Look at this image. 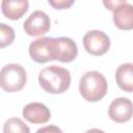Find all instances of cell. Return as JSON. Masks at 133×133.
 Wrapping results in <instances>:
<instances>
[{
	"mask_svg": "<svg viewBox=\"0 0 133 133\" xmlns=\"http://www.w3.org/2000/svg\"><path fill=\"white\" fill-rule=\"evenodd\" d=\"M38 82L41 87L49 94H62L71 85V74L64 68L49 65L39 72Z\"/></svg>",
	"mask_w": 133,
	"mask_h": 133,
	"instance_id": "cell-1",
	"label": "cell"
},
{
	"mask_svg": "<svg viewBox=\"0 0 133 133\" xmlns=\"http://www.w3.org/2000/svg\"><path fill=\"white\" fill-rule=\"evenodd\" d=\"M108 89L106 78L98 71H88L82 75L79 82V91L87 102L102 100Z\"/></svg>",
	"mask_w": 133,
	"mask_h": 133,
	"instance_id": "cell-2",
	"label": "cell"
},
{
	"mask_svg": "<svg viewBox=\"0 0 133 133\" xmlns=\"http://www.w3.org/2000/svg\"><path fill=\"white\" fill-rule=\"evenodd\" d=\"M27 82L25 69L18 63H8L1 69L0 85L7 92L20 91Z\"/></svg>",
	"mask_w": 133,
	"mask_h": 133,
	"instance_id": "cell-3",
	"label": "cell"
},
{
	"mask_svg": "<svg viewBox=\"0 0 133 133\" xmlns=\"http://www.w3.org/2000/svg\"><path fill=\"white\" fill-rule=\"evenodd\" d=\"M82 44L87 53L94 56H101L109 50L111 42L109 36L104 31L95 29L89 30L84 34Z\"/></svg>",
	"mask_w": 133,
	"mask_h": 133,
	"instance_id": "cell-4",
	"label": "cell"
},
{
	"mask_svg": "<svg viewBox=\"0 0 133 133\" xmlns=\"http://www.w3.org/2000/svg\"><path fill=\"white\" fill-rule=\"evenodd\" d=\"M51 20L43 10H35L25 20L23 24L24 31L30 36L44 35L50 30Z\"/></svg>",
	"mask_w": 133,
	"mask_h": 133,
	"instance_id": "cell-5",
	"label": "cell"
},
{
	"mask_svg": "<svg viewBox=\"0 0 133 133\" xmlns=\"http://www.w3.org/2000/svg\"><path fill=\"white\" fill-rule=\"evenodd\" d=\"M53 38L54 37H39L30 43L28 51L31 59L37 63L48 62L54 60L53 56Z\"/></svg>",
	"mask_w": 133,
	"mask_h": 133,
	"instance_id": "cell-6",
	"label": "cell"
},
{
	"mask_svg": "<svg viewBox=\"0 0 133 133\" xmlns=\"http://www.w3.org/2000/svg\"><path fill=\"white\" fill-rule=\"evenodd\" d=\"M78 55V47L76 43L65 36L53 38V56L54 60L61 62H71Z\"/></svg>",
	"mask_w": 133,
	"mask_h": 133,
	"instance_id": "cell-7",
	"label": "cell"
},
{
	"mask_svg": "<svg viewBox=\"0 0 133 133\" xmlns=\"http://www.w3.org/2000/svg\"><path fill=\"white\" fill-rule=\"evenodd\" d=\"M108 114L109 117L117 124L126 123L133 116V103L128 98H116L110 103Z\"/></svg>",
	"mask_w": 133,
	"mask_h": 133,
	"instance_id": "cell-8",
	"label": "cell"
},
{
	"mask_svg": "<svg viewBox=\"0 0 133 133\" xmlns=\"http://www.w3.org/2000/svg\"><path fill=\"white\" fill-rule=\"evenodd\" d=\"M23 117L31 124H45L51 117L50 109L43 103L32 102L24 106Z\"/></svg>",
	"mask_w": 133,
	"mask_h": 133,
	"instance_id": "cell-9",
	"label": "cell"
},
{
	"mask_svg": "<svg viewBox=\"0 0 133 133\" xmlns=\"http://www.w3.org/2000/svg\"><path fill=\"white\" fill-rule=\"evenodd\" d=\"M113 23L115 27L122 30L133 29V5L123 1L113 10Z\"/></svg>",
	"mask_w": 133,
	"mask_h": 133,
	"instance_id": "cell-10",
	"label": "cell"
},
{
	"mask_svg": "<svg viewBox=\"0 0 133 133\" xmlns=\"http://www.w3.org/2000/svg\"><path fill=\"white\" fill-rule=\"evenodd\" d=\"M28 7L29 3L27 0H4L1 2L2 14L12 21L21 19L28 10Z\"/></svg>",
	"mask_w": 133,
	"mask_h": 133,
	"instance_id": "cell-11",
	"label": "cell"
},
{
	"mask_svg": "<svg viewBox=\"0 0 133 133\" xmlns=\"http://www.w3.org/2000/svg\"><path fill=\"white\" fill-rule=\"evenodd\" d=\"M115 81L121 89L133 91V63H122L115 71Z\"/></svg>",
	"mask_w": 133,
	"mask_h": 133,
	"instance_id": "cell-12",
	"label": "cell"
},
{
	"mask_svg": "<svg viewBox=\"0 0 133 133\" xmlns=\"http://www.w3.org/2000/svg\"><path fill=\"white\" fill-rule=\"evenodd\" d=\"M3 133H30V129L21 118L10 117L3 125Z\"/></svg>",
	"mask_w": 133,
	"mask_h": 133,
	"instance_id": "cell-13",
	"label": "cell"
},
{
	"mask_svg": "<svg viewBox=\"0 0 133 133\" xmlns=\"http://www.w3.org/2000/svg\"><path fill=\"white\" fill-rule=\"evenodd\" d=\"M15 39V31L14 29L4 24H0V47L5 48L6 46H9Z\"/></svg>",
	"mask_w": 133,
	"mask_h": 133,
	"instance_id": "cell-14",
	"label": "cell"
},
{
	"mask_svg": "<svg viewBox=\"0 0 133 133\" xmlns=\"http://www.w3.org/2000/svg\"><path fill=\"white\" fill-rule=\"evenodd\" d=\"M48 3L56 9H64L72 6L74 4V1L73 0H49Z\"/></svg>",
	"mask_w": 133,
	"mask_h": 133,
	"instance_id": "cell-15",
	"label": "cell"
},
{
	"mask_svg": "<svg viewBox=\"0 0 133 133\" xmlns=\"http://www.w3.org/2000/svg\"><path fill=\"white\" fill-rule=\"evenodd\" d=\"M36 133H63L62 130L60 128H58L57 126H54V125H49V126H46V127H42L39 128Z\"/></svg>",
	"mask_w": 133,
	"mask_h": 133,
	"instance_id": "cell-16",
	"label": "cell"
},
{
	"mask_svg": "<svg viewBox=\"0 0 133 133\" xmlns=\"http://www.w3.org/2000/svg\"><path fill=\"white\" fill-rule=\"evenodd\" d=\"M123 1H104V5L107 7V9L109 10H113L116 6H118Z\"/></svg>",
	"mask_w": 133,
	"mask_h": 133,
	"instance_id": "cell-17",
	"label": "cell"
},
{
	"mask_svg": "<svg viewBox=\"0 0 133 133\" xmlns=\"http://www.w3.org/2000/svg\"><path fill=\"white\" fill-rule=\"evenodd\" d=\"M85 133H105L103 130H100V129H97V128H91V129H88Z\"/></svg>",
	"mask_w": 133,
	"mask_h": 133,
	"instance_id": "cell-18",
	"label": "cell"
}]
</instances>
